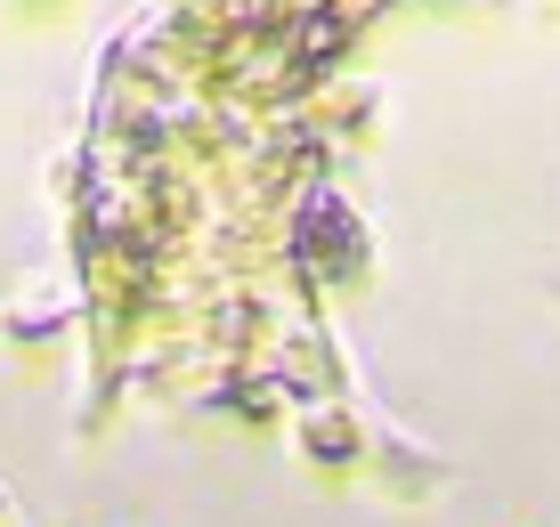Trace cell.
I'll return each mask as SVG.
<instances>
[{
    "mask_svg": "<svg viewBox=\"0 0 560 527\" xmlns=\"http://www.w3.org/2000/svg\"><path fill=\"white\" fill-rule=\"evenodd\" d=\"M301 446H308L317 462H350V455H358V422L341 414V406H317V414L301 422Z\"/></svg>",
    "mask_w": 560,
    "mask_h": 527,
    "instance_id": "obj_1",
    "label": "cell"
},
{
    "mask_svg": "<svg viewBox=\"0 0 560 527\" xmlns=\"http://www.w3.org/2000/svg\"><path fill=\"white\" fill-rule=\"evenodd\" d=\"M0 325H9V333H25V341L57 333V325H66V292H57V284H33V292H25V301H16Z\"/></svg>",
    "mask_w": 560,
    "mask_h": 527,
    "instance_id": "obj_2",
    "label": "cell"
},
{
    "mask_svg": "<svg viewBox=\"0 0 560 527\" xmlns=\"http://www.w3.org/2000/svg\"><path fill=\"white\" fill-rule=\"evenodd\" d=\"M0 519H9V495H0Z\"/></svg>",
    "mask_w": 560,
    "mask_h": 527,
    "instance_id": "obj_3",
    "label": "cell"
}]
</instances>
